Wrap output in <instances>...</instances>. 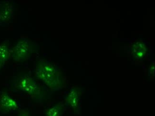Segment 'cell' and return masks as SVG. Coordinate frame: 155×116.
<instances>
[{"mask_svg": "<svg viewBox=\"0 0 155 116\" xmlns=\"http://www.w3.org/2000/svg\"><path fill=\"white\" fill-rule=\"evenodd\" d=\"M34 76L51 90L61 91L68 83L65 72L57 64L37 58L34 64Z\"/></svg>", "mask_w": 155, "mask_h": 116, "instance_id": "cell-1", "label": "cell"}, {"mask_svg": "<svg viewBox=\"0 0 155 116\" xmlns=\"http://www.w3.org/2000/svg\"><path fill=\"white\" fill-rule=\"evenodd\" d=\"M12 87L15 92L28 96L37 103H43L50 98L52 92L29 72H23L14 77Z\"/></svg>", "mask_w": 155, "mask_h": 116, "instance_id": "cell-2", "label": "cell"}, {"mask_svg": "<svg viewBox=\"0 0 155 116\" xmlns=\"http://www.w3.org/2000/svg\"><path fill=\"white\" fill-rule=\"evenodd\" d=\"M38 44L27 38L17 40L12 50L11 56L16 62H23L30 60L38 53Z\"/></svg>", "mask_w": 155, "mask_h": 116, "instance_id": "cell-3", "label": "cell"}, {"mask_svg": "<svg viewBox=\"0 0 155 116\" xmlns=\"http://www.w3.org/2000/svg\"><path fill=\"white\" fill-rule=\"evenodd\" d=\"M83 89L73 87L64 93V98L66 109L75 115H80L81 111Z\"/></svg>", "mask_w": 155, "mask_h": 116, "instance_id": "cell-4", "label": "cell"}, {"mask_svg": "<svg viewBox=\"0 0 155 116\" xmlns=\"http://www.w3.org/2000/svg\"><path fill=\"white\" fill-rule=\"evenodd\" d=\"M15 4L12 0L0 1V26H7L12 22L15 13Z\"/></svg>", "mask_w": 155, "mask_h": 116, "instance_id": "cell-5", "label": "cell"}, {"mask_svg": "<svg viewBox=\"0 0 155 116\" xmlns=\"http://www.w3.org/2000/svg\"><path fill=\"white\" fill-rule=\"evenodd\" d=\"M19 103L9 96L7 93L2 92L0 94V113L7 114L12 113L20 109Z\"/></svg>", "mask_w": 155, "mask_h": 116, "instance_id": "cell-6", "label": "cell"}, {"mask_svg": "<svg viewBox=\"0 0 155 116\" xmlns=\"http://www.w3.org/2000/svg\"><path fill=\"white\" fill-rule=\"evenodd\" d=\"M148 51V45L145 40H137L132 45V53L137 60H143L147 56Z\"/></svg>", "mask_w": 155, "mask_h": 116, "instance_id": "cell-7", "label": "cell"}, {"mask_svg": "<svg viewBox=\"0 0 155 116\" xmlns=\"http://www.w3.org/2000/svg\"><path fill=\"white\" fill-rule=\"evenodd\" d=\"M12 50L6 40L0 44V70L11 56Z\"/></svg>", "mask_w": 155, "mask_h": 116, "instance_id": "cell-8", "label": "cell"}, {"mask_svg": "<svg viewBox=\"0 0 155 116\" xmlns=\"http://www.w3.org/2000/svg\"><path fill=\"white\" fill-rule=\"evenodd\" d=\"M66 109L64 103H58L48 109L45 113V116H64Z\"/></svg>", "mask_w": 155, "mask_h": 116, "instance_id": "cell-9", "label": "cell"}, {"mask_svg": "<svg viewBox=\"0 0 155 116\" xmlns=\"http://www.w3.org/2000/svg\"><path fill=\"white\" fill-rule=\"evenodd\" d=\"M149 75L150 76H154V64H152L150 66V68H149Z\"/></svg>", "mask_w": 155, "mask_h": 116, "instance_id": "cell-10", "label": "cell"}, {"mask_svg": "<svg viewBox=\"0 0 155 116\" xmlns=\"http://www.w3.org/2000/svg\"><path fill=\"white\" fill-rule=\"evenodd\" d=\"M19 116H31L30 115L29 112H26L25 111H23L21 112L20 114L19 115Z\"/></svg>", "mask_w": 155, "mask_h": 116, "instance_id": "cell-11", "label": "cell"}]
</instances>
